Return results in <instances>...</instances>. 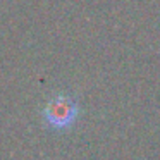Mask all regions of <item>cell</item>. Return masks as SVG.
<instances>
[{
	"label": "cell",
	"instance_id": "cell-1",
	"mask_svg": "<svg viewBox=\"0 0 160 160\" xmlns=\"http://www.w3.org/2000/svg\"><path fill=\"white\" fill-rule=\"evenodd\" d=\"M45 114H47V121L53 128H67L76 119L78 105L76 102H72L67 97H59L53 102H50Z\"/></svg>",
	"mask_w": 160,
	"mask_h": 160
}]
</instances>
